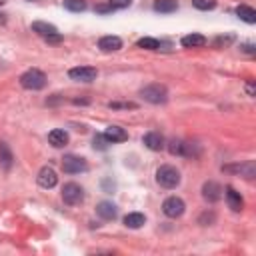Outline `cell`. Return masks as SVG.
<instances>
[{
    "instance_id": "cell-22",
    "label": "cell",
    "mask_w": 256,
    "mask_h": 256,
    "mask_svg": "<svg viewBox=\"0 0 256 256\" xmlns=\"http://www.w3.org/2000/svg\"><path fill=\"white\" fill-rule=\"evenodd\" d=\"M236 14H238L240 20H244V22H248V24H254V22H256V10H254L252 6L240 4V6L236 8Z\"/></svg>"
},
{
    "instance_id": "cell-30",
    "label": "cell",
    "mask_w": 256,
    "mask_h": 256,
    "mask_svg": "<svg viewBox=\"0 0 256 256\" xmlns=\"http://www.w3.org/2000/svg\"><path fill=\"white\" fill-rule=\"evenodd\" d=\"M94 10H96L98 14H110V12H114V8H112L110 4H98Z\"/></svg>"
},
{
    "instance_id": "cell-23",
    "label": "cell",
    "mask_w": 256,
    "mask_h": 256,
    "mask_svg": "<svg viewBox=\"0 0 256 256\" xmlns=\"http://www.w3.org/2000/svg\"><path fill=\"white\" fill-rule=\"evenodd\" d=\"M12 160H14V156H12V150L8 148V144L6 142H0V164L8 170L12 166Z\"/></svg>"
},
{
    "instance_id": "cell-28",
    "label": "cell",
    "mask_w": 256,
    "mask_h": 256,
    "mask_svg": "<svg viewBox=\"0 0 256 256\" xmlns=\"http://www.w3.org/2000/svg\"><path fill=\"white\" fill-rule=\"evenodd\" d=\"M108 4L116 10V8H128L132 4V0H108Z\"/></svg>"
},
{
    "instance_id": "cell-10",
    "label": "cell",
    "mask_w": 256,
    "mask_h": 256,
    "mask_svg": "<svg viewBox=\"0 0 256 256\" xmlns=\"http://www.w3.org/2000/svg\"><path fill=\"white\" fill-rule=\"evenodd\" d=\"M36 180H38V186H42V188L48 190V188H54V186H56L58 176H56V172H54L50 166H44V168H40Z\"/></svg>"
},
{
    "instance_id": "cell-12",
    "label": "cell",
    "mask_w": 256,
    "mask_h": 256,
    "mask_svg": "<svg viewBox=\"0 0 256 256\" xmlns=\"http://www.w3.org/2000/svg\"><path fill=\"white\" fill-rule=\"evenodd\" d=\"M222 170H226V172H238V174H242L248 180L256 176V166H254L252 160L250 162H244V164H236V166H222Z\"/></svg>"
},
{
    "instance_id": "cell-20",
    "label": "cell",
    "mask_w": 256,
    "mask_h": 256,
    "mask_svg": "<svg viewBox=\"0 0 256 256\" xmlns=\"http://www.w3.org/2000/svg\"><path fill=\"white\" fill-rule=\"evenodd\" d=\"M182 46L184 48H198V46H204L206 44V38L202 36V34H196V32H192V34H186V36H182Z\"/></svg>"
},
{
    "instance_id": "cell-6",
    "label": "cell",
    "mask_w": 256,
    "mask_h": 256,
    "mask_svg": "<svg viewBox=\"0 0 256 256\" xmlns=\"http://www.w3.org/2000/svg\"><path fill=\"white\" fill-rule=\"evenodd\" d=\"M62 200H64L68 206L80 204V202L84 200V188H82L80 184H76V182L64 184V188H62Z\"/></svg>"
},
{
    "instance_id": "cell-14",
    "label": "cell",
    "mask_w": 256,
    "mask_h": 256,
    "mask_svg": "<svg viewBox=\"0 0 256 256\" xmlns=\"http://www.w3.org/2000/svg\"><path fill=\"white\" fill-rule=\"evenodd\" d=\"M96 214H98L100 218H104V220H114V218L118 216V210H116V204H112V202H108V200H102V202H98V206H96Z\"/></svg>"
},
{
    "instance_id": "cell-17",
    "label": "cell",
    "mask_w": 256,
    "mask_h": 256,
    "mask_svg": "<svg viewBox=\"0 0 256 256\" xmlns=\"http://www.w3.org/2000/svg\"><path fill=\"white\" fill-rule=\"evenodd\" d=\"M98 48L102 52H116V50L122 48V40L118 36H102L98 40Z\"/></svg>"
},
{
    "instance_id": "cell-9",
    "label": "cell",
    "mask_w": 256,
    "mask_h": 256,
    "mask_svg": "<svg viewBox=\"0 0 256 256\" xmlns=\"http://www.w3.org/2000/svg\"><path fill=\"white\" fill-rule=\"evenodd\" d=\"M222 192H224L222 186L214 180H208V182L202 184V198L208 200V202H218L222 198Z\"/></svg>"
},
{
    "instance_id": "cell-5",
    "label": "cell",
    "mask_w": 256,
    "mask_h": 256,
    "mask_svg": "<svg viewBox=\"0 0 256 256\" xmlns=\"http://www.w3.org/2000/svg\"><path fill=\"white\" fill-rule=\"evenodd\" d=\"M168 150H170V154H174V156H198V144H194V142H184V140H170L168 142Z\"/></svg>"
},
{
    "instance_id": "cell-21",
    "label": "cell",
    "mask_w": 256,
    "mask_h": 256,
    "mask_svg": "<svg viewBox=\"0 0 256 256\" xmlns=\"http://www.w3.org/2000/svg\"><path fill=\"white\" fill-rule=\"evenodd\" d=\"M154 10L156 12H162V14H170V12H176L178 10V2H176V0H156V2H154Z\"/></svg>"
},
{
    "instance_id": "cell-18",
    "label": "cell",
    "mask_w": 256,
    "mask_h": 256,
    "mask_svg": "<svg viewBox=\"0 0 256 256\" xmlns=\"http://www.w3.org/2000/svg\"><path fill=\"white\" fill-rule=\"evenodd\" d=\"M226 200H228V206L234 210V212H240L244 208V200L242 196L232 188V186H226Z\"/></svg>"
},
{
    "instance_id": "cell-27",
    "label": "cell",
    "mask_w": 256,
    "mask_h": 256,
    "mask_svg": "<svg viewBox=\"0 0 256 256\" xmlns=\"http://www.w3.org/2000/svg\"><path fill=\"white\" fill-rule=\"evenodd\" d=\"M108 138L104 136V134H96L94 136V140H92V146H94V150H106L108 148Z\"/></svg>"
},
{
    "instance_id": "cell-13",
    "label": "cell",
    "mask_w": 256,
    "mask_h": 256,
    "mask_svg": "<svg viewBox=\"0 0 256 256\" xmlns=\"http://www.w3.org/2000/svg\"><path fill=\"white\" fill-rule=\"evenodd\" d=\"M68 132L66 130H62V128H54V130H50V134H48V142L54 146V148H64L66 144H68Z\"/></svg>"
},
{
    "instance_id": "cell-35",
    "label": "cell",
    "mask_w": 256,
    "mask_h": 256,
    "mask_svg": "<svg viewBox=\"0 0 256 256\" xmlns=\"http://www.w3.org/2000/svg\"><path fill=\"white\" fill-rule=\"evenodd\" d=\"M204 220H208V222H212V220H214V214L210 212V214H204V216H200V224H202Z\"/></svg>"
},
{
    "instance_id": "cell-25",
    "label": "cell",
    "mask_w": 256,
    "mask_h": 256,
    "mask_svg": "<svg viewBox=\"0 0 256 256\" xmlns=\"http://www.w3.org/2000/svg\"><path fill=\"white\" fill-rule=\"evenodd\" d=\"M64 8L70 12H82L86 10V2L84 0H64Z\"/></svg>"
},
{
    "instance_id": "cell-36",
    "label": "cell",
    "mask_w": 256,
    "mask_h": 256,
    "mask_svg": "<svg viewBox=\"0 0 256 256\" xmlns=\"http://www.w3.org/2000/svg\"><path fill=\"white\" fill-rule=\"evenodd\" d=\"M0 24H6V14H0Z\"/></svg>"
},
{
    "instance_id": "cell-1",
    "label": "cell",
    "mask_w": 256,
    "mask_h": 256,
    "mask_svg": "<svg viewBox=\"0 0 256 256\" xmlns=\"http://www.w3.org/2000/svg\"><path fill=\"white\" fill-rule=\"evenodd\" d=\"M20 84L26 90H42L46 86V74L38 68H30L20 76Z\"/></svg>"
},
{
    "instance_id": "cell-29",
    "label": "cell",
    "mask_w": 256,
    "mask_h": 256,
    "mask_svg": "<svg viewBox=\"0 0 256 256\" xmlns=\"http://www.w3.org/2000/svg\"><path fill=\"white\" fill-rule=\"evenodd\" d=\"M108 108H136L134 102H108Z\"/></svg>"
},
{
    "instance_id": "cell-7",
    "label": "cell",
    "mask_w": 256,
    "mask_h": 256,
    "mask_svg": "<svg viewBox=\"0 0 256 256\" xmlns=\"http://www.w3.org/2000/svg\"><path fill=\"white\" fill-rule=\"evenodd\" d=\"M184 208H186V204H184V200L178 198V196H170V198H166L164 204H162V212H164L168 218H178V216H182V214H184Z\"/></svg>"
},
{
    "instance_id": "cell-33",
    "label": "cell",
    "mask_w": 256,
    "mask_h": 256,
    "mask_svg": "<svg viewBox=\"0 0 256 256\" xmlns=\"http://www.w3.org/2000/svg\"><path fill=\"white\" fill-rule=\"evenodd\" d=\"M102 186H104V190H106V192H112L114 182H110V180H102Z\"/></svg>"
},
{
    "instance_id": "cell-26",
    "label": "cell",
    "mask_w": 256,
    "mask_h": 256,
    "mask_svg": "<svg viewBox=\"0 0 256 256\" xmlns=\"http://www.w3.org/2000/svg\"><path fill=\"white\" fill-rule=\"evenodd\" d=\"M192 6L198 10H212L216 6V0H192Z\"/></svg>"
},
{
    "instance_id": "cell-19",
    "label": "cell",
    "mask_w": 256,
    "mask_h": 256,
    "mask_svg": "<svg viewBox=\"0 0 256 256\" xmlns=\"http://www.w3.org/2000/svg\"><path fill=\"white\" fill-rule=\"evenodd\" d=\"M144 224H146V216L140 214V212H130V214H126V216H124V226L132 228V230L142 228Z\"/></svg>"
},
{
    "instance_id": "cell-11",
    "label": "cell",
    "mask_w": 256,
    "mask_h": 256,
    "mask_svg": "<svg viewBox=\"0 0 256 256\" xmlns=\"http://www.w3.org/2000/svg\"><path fill=\"white\" fill-rule=\"evenodd\" d=\"M142 142H144V146H146L148 150H154V152H158V150H162V148L166 146L164 136H162L160 132H148V134H144Z\"/></svg>"
},
{
    "instance_id": "cell-16",
    "label": "cell",
    "mask_w": 256,
    "mask_h": 256,
    "mask_svg": "<svg viewBox=\"0 0 256 256\" xmlns=\"http://www.w3.org/2000/svg\"><path fill=\"white\" fill-rule=\"evenodd\" d=\"M32 32H36V34H38V36H42L44 40H46V38H50V36H56V34H58V30H56V26H54V24H48V22H42V20L32 22Z\"/></svg>"
},
{
    "instance_id": "cell-8",
    "label": "cell",
    "mask_w": 256,
    "mask_h": 256,
    "mask_svg": "<svg viewBox=\"0 0 256 256\" xmlns=\"http://www.w3.org/2000/svg\"><path fill=\"white\" fill-rule=\"evenodd\" d=\"M68 76L72 80H76V82H92V80H96L98 72L92 66H76V68L68 70Z\"/></svg>"
},
{
    "instance_id": "cell-4",
    "label": "cell",
    "mask_w": 256,
    "mask_h": 256,
    "mask_svg": "<svg viewBox=\"0 0 256 256\" xmlns=\"http://www.w3.org/2000/svg\"><path fill=\"white\" fill-rule=\"evenodd\" d=\"M62 170L66 174H80V172H86L88 170V162L86 158L82 156H76V154H66L62 158Z\"/></svg>"
},
{
    "instance_id": "cell-3",
    "label": "cell",
    "mask_w": 256,
    "mask_h": 256,
    "mask_svg": "<svg viewBox=\"0 0 256 256\" xmlns=\"http://www.w3.org/2000/svg\"><path fill=\"white\" fill-rule=\"evenodd\" d=\"M140 96L150 104H164L168 100V90L162 84H148L140 90Z\"/></svg>"
},
{
    "instance_id": "cell-37",
    "label": "cell",
    "mask_w": 256,
    "mask_h": 256,
    "mask_svg": "<svg viewBox=\"0 0 256 256\" xmlns=\"http://www.w3.org/2000/svg\"><path fill=\"white\" fill-rule=\"evenodd\" d=\"M28 2H32V0H28Z\"/></svg>"
},
{
    "instance_id": "cell-24",
    "label": "cell",
    "mask_w": 256,
    "mask_h": 256,
    "mask_svg": "<svg viewBox=\"0 0 256 256\" xmlns=\"http://www.w3.org/2000/svg\"><path fill=\"white\" fill-rule=\"evenodd\" d=\"M136 46H138V48H146V50H160L162 42H160V40H156V38L146 36V38H140V40L136 42Z\"/></svg>"
},
{
    "instance_id": "cell-32",
    "label": "cell",
    "mask_w": 256,
    "mask_h": 256,
    "mask_svg": "<svg viewBox=\"0 0 256 256\" xmlns=\"http://www.w3.org/2000/svg\"><path fill=\"white\" fill-rule=\"evenodd\" d=\"M240 50L246 52V54H254V44H242Z\"/></svg>"
},
{
    "instance_id": "cell-34",
    "label": "cell",
    "mask_w": 256,
    "mask_h": 256,
    "mask_svg": "<svg viewBox=\"0 0 256 256\" xmlns=\"http://www.w3.org/2000/svg\"><path fill=\"white\" fill-rule=\"evenodd\" d=\"M246 92H248V96H254V82L252 80L246 84Z\"/></svg>"
},
{
    "instance_id": "cell-15",
    "label": "cell",
    "mask_w": 256,
    "mask_h": 256,
    "mask_svg": "<svg viewBox=\"0 0 256 256\" xmlns=\"http://www.w3.org/2000/svg\"><path fill=\"white\" fill-rule=\"evenodd\" d=\"M104 136L108 138V142H110V144L128 140V132L124 130V128H120V126H108L106 130H104Z\"/></svg>"
},
{
    "instance_id": "cell-31",
    "label": "cell",
    "mask_w": 256,
    "mask_h": 256,
    "mask_svg": "<svg viewBox=\"0 0 256 256\" xmlns=\"http://www.w3.org/2000/svg\"><path fill=\"white\" fill-rule=\"evenodd\" d=\"M232 40H234L232 36H226V38H224V36H220V38H216V42H214V44H216V46H222V44H230Z\"/></svg>"
},
{
    "instance_id": "cell-2",
    "label": "cell",
    "mask_w": 256,
    "mask_h": 256,
    "mask_svg": "<svg viewBox=\"0 0 256 256\" xmlns=\"http://www.w3.org/2000/svg\"><path fill=\"white\" fill-rule=\"evenodd\" d=\"M156 182L162 186V188H176L180 184V172L170 166V164H164L156 170Z\"/></svg>"
}]
</instances>
